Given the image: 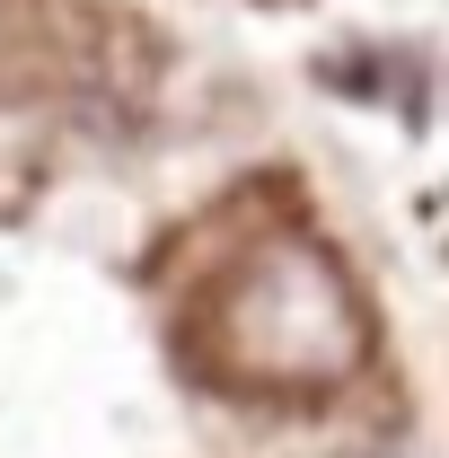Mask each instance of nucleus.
Returning <instances> with one entry per match:
<instances>
[{"label":"nucleus","mask_w":449,"mask_h":458,"mask_svg":"<svg viewBox=\"0 0 449 458\" xmlns=\"http://www.w3.org/2000/svg\"><path fill=\"white\" fill-rule=\"evenodd\" d=\"M238 352H247V370H265V379H326L343 370L352 352H361V318H352V291L335 283V265L326 256H309V247H274L247 291H238Z\"/></svg>","instance_id":"f257e3e1"}]
</instances>
